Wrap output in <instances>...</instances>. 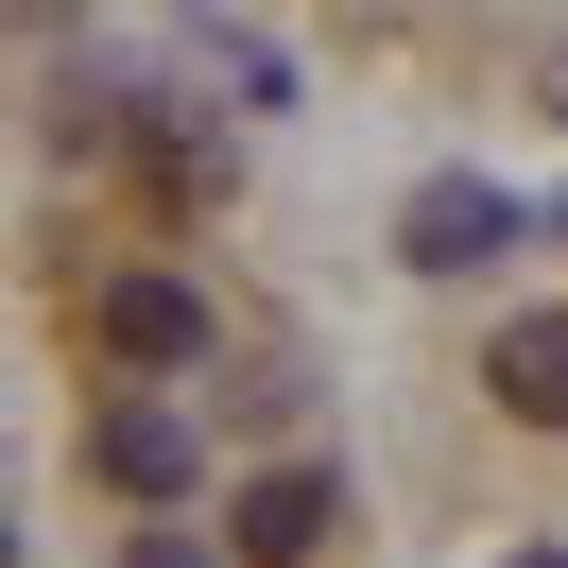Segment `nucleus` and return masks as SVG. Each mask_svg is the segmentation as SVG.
<instances>
[{
  "mask_svg": "<svg viewBox=\"0 0 568 568\" xmlns=\"http://www.w3.org/2000/svg\"><path fill=\"white\" fill-rule=\"evenodd\" d=\"M87 465H104V483H121V499H190V430H173V414H155V396H121V414H104V430H87Z\"/></svg>",
  "mask_w": 568,
  "mask_h": 568,
  "instance_id": "4",
  "label": "nucleus"
},
{
  "mask_svg": "<svg viewBox=\"0 0 568 568\" xmlns=\"http://www.w3.org/2000/svg\"><path fill=\"white\" fill-rule=\"evenodd\" d=\"M104 362H207V311H190L173 276H121L104 293Z\"/></svg>",
  "mask_w": 568,
  "mask_h": 568,
  "instance_id": "5",
  "label": "nucleus"
},
{
  "mask_svg": "<svg viewBox=\"0 0 568 568\" xmlns=\"http://www.w3.org/2000/svg\"><path fill=\"white\" fill-rule=\"evenodd\" d=\"M327 517H345V499H327L311 465H276V483H242V517H224V534H242V568H311Z\"/></svg>",
  "mask_w": 568,
  "mask_h": 568,
  "instance_id": "2",
  "label": "nucleus"
},
{
  "mask_svg": "<svg viewBox=\"0 0 568 568\" xmlns=\"http://www.w3.org/2000/svg\"><path fill=\"white\" fill-rule=\"evenodd\" d=\"M483 379H499L517 430H568V311H517V327L483 345Z\"/></svg>",
  "mask_w": 568,
  "mask_h": 568,
  "instance_id": "3",
  "label": "nucleus"
},
{
  "mask_svg": "<svg viewBox=\"0 0 568 568\" xmlns=\"http://www.w3.org/2000/svg\"><path fill=\"white\" fill-rule=\"evenodd\" d=\"M0 568H18V534H0Z\"/></svg>",
  "mask_w": 568,
  "mask_h": 568,
  "instance_id": "8",
  "label": "nucleus"
},
{
  "mask_svg": "<svg viewBox=\"0 0 568 568\" xmlns=\"http://www.w3.org/2000/svg\"><path fill=\"white\" fill-rule=\"evenodd\" d=\"M499 242H517V207H499L483 173H430L414 207H396V258H414V276H483Z\"/></svg>",
  "mask_w": 568,
  "mask_h": 568,
  "instance_id": "1",
  "label": "nucleus"
},
{
  "mask_svg": "<svg viewBox=\"0 0 568 568\" xmlns=\"http://www.w3.org/2000/svg\"><path fill=\"white\" fill-rule=\"evenodd\" d=\"M121 568H207V551H190V534H139V551H121Z\"/></svg>",
  "mask_w": 568,
  "mask_h": 568,
  "instance_id": "6",
  "label": "nucleus"
},
{
  "mask_svg": "<svg viewBox=\"0 0 568 568\" xmlns=\"http://www.w3.org/2000/svg\"><path fill=\"white\" fill-rule=\"evenodd\" d=\"M499 568H568V551H499Z\"/></svg>",
  "mask_w": 568,
  "mask_h": 568,
  "instance_id": "7",
  "label": "nucleus"
}]
</instances>
